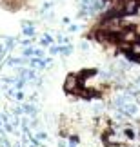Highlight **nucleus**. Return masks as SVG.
<instances>
[{
    "label": "nucleus",
    "instance_id": "nucleus-2",
    "mask_svg": "<svg viewBox=\"0 0 140 147\" xmlns=\"http://www.w3.org/2000/svg\"><path fill=\"white\" fill-rule=\"evenodd\" d=\"M138 40V33L133 29V27H124L118 33V42L120 44H133Z\"/></svg>",
    "mask_w": 140,
    "mask_h": 147
},
{
    "label": "nucleus",
    "instance_id": "nucleus-14",
    "mask_svg": "<svg viewBox=\"0 0 140 147\" xmlns=\"http://www.w3.org/2000/svg\"><path fill=\"white\" fill-rule=\"evenodd\" d=\"M49 53H51V55H58V47H57V46H53L51 49H49Z\"/></svg>",
    "mask_w": 140,
    "mask_h": 147
},
{
    "label": "nucleus",
    "instance_id": "nucleus-7",
    "mask_svg": "<svg viewBox=\"0 0 140 147\" xmlns=\"http://www.w3.org/2000/svg\"><path fill=\"white\" fill-rule=\"evenodd\" d=\"M40 44H42L44 47H47L49 44H53V38H51V35H44V36L40 38Z\"/></svg>",
    "mask_w": 140,
    "mask_h": 147
},
{
    "label": "nucleus",
    "instance_id": "nucleus-19",
    "mask_svg": "<svg viewBox=\"0 0 140 147\" xmlns=\"http://www.w3.org/2000/svg\"><path fill=\"white\" fill-rule=\"evenodd\" d=\"M15 147H18V145H15Z\"/></svg>",
    "mask_w": 140,
    "mask_h": 147
},
{
    "label": "nucleus",
    "instance_id": "nucleus-11",
    "mask_svg": "<svg viewBox=\"0 0 140 147\" xmlns=\"http://www.w3.org/2000/svg\"><path fill=\"white\" fill-rule=\"evenodd\" d=\"M57 38H58V42H60V44H69V38H68V36H64V35H58Z\"/></svg>",
    "mask_w": 140,
    "mask_h": 147
},
{
    "label": "nucleus",
    "instance_id": "nucleus-3",
    "mask_svg": "<svg viewBox=\"0 0 140 147\" xmlns=\"http://www.w3.org/2000/svg\"><path fill=\"white\" fill-rule=\"evenodd\" d=\"M138 9V0H124V7H122V13L126 15H133Z\"/></svg>",
    "mask_w": 140,
    "mask_h": 147
},
{
    "label": "nucleus",
    "instance_id": "nucleus-10",
    "mask_svg": "<svg viewBox=\"0 0 140 147\" xmlns=\"http://www.w3.org/2000/svg\"><path fill=\"white\" fill-rule=\"evenodd\" d=\"M5 53H7V49H5V46H4V44H0V62L4 60V56H5Z\"/></svg>",
    "mask_w": 140,
    "mask_h": 147
},
{
    "label": "nucleus",
    "instance_id": "nucleus-17",
    "mask_svg": "<svg viewBox=\"0 0 140 147\" xmlns=\"http://www.w3.org/2000/svg\"><path fill=\"white\" fill-rule=\"evenodd\" d=\"M58 147H66V142H58Z\"/></svg>",
    "mask_w": 140,
    "mask_h": 147
},
{
    "label": "nucleus",
    "instance_id": "nucleus-4",
    "mask_svg": "<svg viewBox=\"0 0 140 147\" xmlns=\"http://www.w3.org/2000/svg\"><path fill=\"white\" fill-rule=\"evenodd\" d=\"M29 65L33 67V69H44L47 64H46V60L40 58V56H31V58H29Z\"/></svg>",
    "mask_w": 140,
    "mask_h": 147
},
{
    "label": "nucleus",
    "instance_id": "nucleus-13",
    "mask_svg": "<svg viewBox=\"0 0 140 147\" xmlns=\"http://www.w3.org/2000/svg\"><path fill=\"white\" fill-rule=\"evenodd\" d=\"M80 49H82V51H87V49H89V44H87V42H82V44H80Z\"/></svg>",
    "mask_w": 140,
    "mask_h": 147
},
{
    "label": "nucleus",
    "instance_id": "nucleus-5",
    "mask_svg": "<svg viewBox=\"0 0 140 147\" xmlns=\"http://www.w3.org/2000/svg\"><path fill=\"white\" fill-rule=\"evenodd\" d=\"M22 109H24V113H26V115H29L31 118H35L38 115L37 105H33V104H24V105H22Z\"/></svg>",
    "mask_w": 140,
    "mask_h": 147
},
{
    "label": "nucleus",
    "instance_id": "nucleus-9",
    "mask_svg": "<svg viewBox=\"0 0 140 147\" xmlns=\"http://www.w3.org/2000/svg\"><path fill=\"white\" fill-rule=\"evenodd\" d=\"M124 136L133 140V138H135V131H133V129H124Z\"/></svg>",
    "mask_w": 140,
    "mask_h": 147
},
{
    "label": "nucleus",
    "instance_id": "nucleus-1",
    "mask_svg": "<svg viewBox=\"0 0 140 147\" xmlns=\"http://www.w3.org/2000/svg\"><path fill=\"white\" fill-rule=\"evenodd\" d=\"M64 91L66 93H73V94H80L82 93V82L78 75H68L64 80Z\"/></svg>",
    "mask_w": 140,
    "mask_h": 147
},
{
    "label": "nucleus",
    "instance_id": "nucleus-6",
    "mask_svg": "<svg viewBox=\"0 0 140 147\" xmlns=\"http://www.w3.org/2000/svg\"><path fill=\"white\" fill-rule=\"evenodd\" d=\"M71 51H73V47L71 46H58V55H64V56H68V55H71Z\"/></svg>",
    "mask_w": 140,
    "mask_h": 147
},
{
    "label": "nucleus",
    "instance_id": "nucleus-18",
    "mask_svg": "<svg viewBox=\"0 0 140 147\" xmlns=\"http://www.w3.org/2000/svg\"><path fill=\"white\" fill-rule=\"evenodd\" d=\"M137 62H138V64H140V56H138V58H137Z\"/></svg>",
    "mask_w": 140,
    "mask_h": 147
},
{
    "label": "nucleus",
    "instance_id": "nucleus-16",
    "mask_svg": "<svg viewBox=\"0 0 140 147\" xmlns=\"http://www.w3.org/2000/svg\"><path fill=\"white\" fill-rule=\"evenodd\" d=\"M22 46H24V47H27V46H31V38H29V40H27V38H26V40L22 42Z\"/></svg>",
    "mask_w": 140,
    "mask_h": 147
},
{
    "label": "nucleus",
    "instance_id": "nucleus-15",
    "mask_svg": "<svg viewBox=\"0 0 140 147\" xmlns=\"http://www.w3.org/2000/svg\"><path fill=\"white\" fill-rule=\"evenodd\" d=\"M15 96H16V100H24V93H22V91H18V93L15 94Z\"/></svg>",
    "mask_w": 140,
    "mask_h": 147
},
{
    "label": "nucleus",
    "instance_id": "nucleus-12",
    "mask_svg": "<svg viewBox=\"0 0 140 147\" xmlns=\"http://www.w3.org/2000/svg\"><path fill=\"white\" fill-rule=\"evenodd\" d=\"M68 31H69V33H76V31H78V26H76V24H71Z\"/></svg>",
    "mask_w": 140,
    "mask_h": 147
},
{
    "label": "nucleus",
    "instance_id": "nucleus-8",
    "mask_svg": "<svg viewBox=\"0 0 140 147\" xmlns=\"http://www.w3.org/2000/svg\"><path fill=\"white\" fill-rule=\"evenodd\" d=\"M37 140H38V142H46V140H47V133H44V131H38V134H37Z\"/></svg>",
    "mask_w": 140,
    "mask_h": 147
}]
</instances>
